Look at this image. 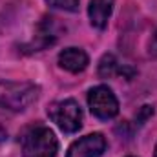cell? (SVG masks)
<instances>
[{
  "mask_svg": "<svg viewBox=\"0 0 157 157\" xmlns=\"http://www.w3.org/2000/svg\"><path fill=\"white\" fill-rule=\"evenodd\" d=\"M39 99V88L31 82L0 80V141L7 139L4 122L24 113Z\"/></svg>",
  "mask_w": 157,
  "mask_h": 157,
  "instance_id": "cell-1",
  "label": "cell"
},
{
  "mask_svg": "<svg viewBox=\"0 0 157 157\" xmlns=\"http://www.w3.org/2000/svg\"><path fill=\"white\" fill-rule=\"evenodd\" d=\"M20 148L24 157H57L59 141L51 128L35 124L22 133Z\"/></svg>",
  "mask_w": 157,
  "mask_h": 157,
  "instance_id": "cell-2",
  "label": "cell"
},
{
  "mask_svg": "<svg viewBox=\"0 0 157 157\" xmlns=\"http://www.w3.org/2000/svg\"><path fill=\"white\" fill-rule=\"evenodd\" d=\"M48 115L64 133H75L82 126V110L73 99L53 102L48 108Z\"/></svg>",
  "mask_w": 157,
  "mask_h": 157,
  "instance_id": "cell-3",
  "label": "cell"
},
{
  "mask_svg": "<svg viewBox=\"0 0 157 157\" xmlns=\"http://www.w3.org/2000/svg\"><path fill=\"white\" fill-rule=\"evenodd\" d=\"M88 106H90V112L95 115L97 119H102V121H108V119H113L119 113V101L115 97V93L101 84V86H95L88 91Z\"/></svg>",
  "mask_w": 157,
  "mask_h": 157,
  "instance_id": "cell-4",
  "label": "cell"
},
{
  "mask_svg": "<svg viewBox=\"0 0 157 157\" xmlns=\"http://www.w3.org/2000/svg\"><path fill=\"white\" fill-rule=\"evenodd\" d=\"M106 150V139L102 133H90L75 141L66 157H101Z\"/></svg>",
  "mask_w": 157,
  "mask_h": 157,
  "instance_id": "cell-5",
  "label": "cell"
},
{
  "mask_svg": "<svg viewBox=\"0 0 157 157\" xmlns=\"http://www.w3.org/2000/svg\"><path fill=\"white\" fill-rule=\"evenodd\" d=\"M90 59L80 48H66L59 53V66L70 73H80L88 68Z\"/></svg>",
  "mask_w": 157,
  "mask_h": 157,
  "instance_id": "cell-6",
  "label": "cell"
},
{
  "mask_svg": "<svg viewBox=\"0 0 157 157\" xmlns=\"http://www.w3.org/2000/svg\"><path fill=\"white\" fill-rule=\"evenodd\" d=\"M113 2L115 0H90L88 6V17L93 28L104 29L108 26V20L113 11Z\"/></svg>",
  "mask_w": 157,
  "mask_h": 157,
  "instance_id": "cell-7",
  "label": "cell"
},
{
  "mask_svg": "<svg viewBox=\"0 0 157 157\" xmlns=\"http://www.w3.org/2000/svg\"><path fill=\"white\" fill-rule=\"evenodd\" d=\"M99 75L102 78H110L113 75H126V77H132L133 71H128L126 68H121V64L117 62V59L112 55V53H106L102 55L101 62H99Z\"/></svg>",
  "mask_w": 157,
  "mask_h": 157,
  "instance_id": "cell-8",
  "label": "cell"
},
{
  "mask_svg": "<svg viewBox=\"0 0 157 157\" xmlns=\"http://www.w3.org/2000/svg\"><path fill=\"white\" fill-rule=\"evenodd\" d=\"M51 7H59L64 11H77L78 9V0H46Z\"/></svg>",
  "mask_w": 157,
  "mask_h": 157,
  "instance_id": "cell-9",
  "label": "cell"
},
{
  "mask_svg": "<svg viewBox=\"0 0 157 157\" xmlns=\"http://www.w3.org/2000/svg\"><path fill=\"white\" fill-rule=\"evenodd\" d=\"M150 115H154V106H143V108H141V112H139L137 121H139V122H144Z\"/></svg>",
  "mask_w": 157,
  "mask_h": 157,
  "instance_id": "cell-10",
  "label": "cell"
},
{
  "mask_svg": "<svg viewBox=\"0 0 157 157\" xmlns=\"http://www.w3.org/2000/svg\"><path fill=\"white\" fill-rule=\"evenodd\" d=\"M154 157H157V144H155V152H154Z\"/></svg>",
  "mask_w": 157,
  "mask_h": 157,
  "instance_id": "cell-11",
  "label": "cell"
}]
</instances>
